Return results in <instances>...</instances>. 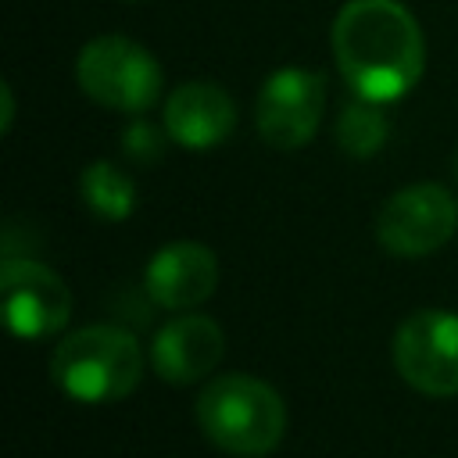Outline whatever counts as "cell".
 Returning <instances> with one entry per match:
<instances>
[{
  "label": "cell",
  "mask_w": 458,
  "mask_h": 458,
  "mask_svg": "<svg viewBox=\"0 0 458 458\" xmlns=\"http://www.w3.org/2000/svg\"><path fill=\"white\" fill-rule=\"evenodd\" d=\"M329 39L333 61L358 97L390 104L422 79V29L401 0H347Z\"/></svg>",
  "instance_id": "1"
},
{
  "label": "cell",
  "mask_w": 458,
  "mask_h": 458,
  "mask_svg": "<svg viewBox=\"0 0 458 458\" xmlns=\"http://www.w3.org/2000/svg\"><path fill=\"white\" fill-rule=\"evenodd\" d=\"M193 415L200 433L236 458H265L286 437V404L279 390L247 372L208 379Z\"/></svg>",
  "instance_id": "2"
},
{
  "label": "cell",
  "mask_w": 458,
  "mask_h": 458,
  "mask_svg": "<svg viewBox=\"0 0 458 458\" xmlns=\"http://www.w3.org/2000/svg\"><path fill=\"white\" fill-rule=\"evenodd\" d=\"M50 379L82 404L122 401L143 379V347L122 326H82L50 351Z\"/></svg>",
  "instance_id": "3"
},
{
  "label": "cell",
  "mask_w": 458,
  "mask_h": 458,
  "mask_svg": "<svg viewBox=\"0 0 458 458\" xmlns=\"http://www.w3.org/2000/svg\"><path fill=\"white\" fill-rule=\"evenodd\" d=\"M79 89L100 107L140 114L161 97V64L129 36H97L75 57Z\"/></svg>",
  "instance_id": "4"
},
{
  "label": "cell",
  "mask_w": 458,
  "mask_h": 458,
  "mask_svg": "<svg viewBox=\"0 0 458 458\" xmlns=\"http://www.w3.org/2000/svg\"><path fill=\"white\" fill-rule=\"evenodd\" d=\"M394 369L426 397L458 394V315L447 308H419L394 329Z\"/></svg>",
  "instance_id": "5"
},
{
  "label": "cell",
  "mask_w": 458,
  "mask_h": 458,
  "mask_svg": "<svg viewBox=\"0 0 458 458\" xmlns=\"http://www.w3.org/2000/svg\"><path fill=\"white\" fill-rule=\"evenodd\" d=\"M458 229V200L440 182H411L386 197L376 215V240L394 258H426Z\"/></svg>",
  "instance_id": "6"
},
{
  "label": "cell",
  "mask_w": 458,
  "mask_h": 458,
  "mask_svg": "<svg viewBox=\"0 0 458 458\" xmlns=\"http://www.w3.org/2000/svg\"><path fill=\"white\" fill-rule=\"evenodd\" d=\"M322 107H326L322 72L286 64L265 79L258 104H254V122L268 147L297 150L315 136V129L322 122Z\"/></svg>",
  "instance_id": "7"
},
{
  "label": "cell",
  "mask_w": 458,
  "mask_h": 458,
  "mask_svg": "<svg viewBox=\"0 0 458 458\" xmlns=\"http://www.w3.org/2000/svg\"><path fill=\"white\" fill-rule=\"evenodd\" d=\"M0 297L11 333L21 340L54 336L72 315V290L50 265L36 258H4Z\"/></svg>",
  "instance_id": "8"
},
{
  "label": "cell",
  "mask_w": 458,
  "mask_h": 458,
  "mask_svg": "<svg viewBox=\"0 0 458 458\" xmlns=\"http://www.w3.org/2000/svg\"><path fill=\"white\" fill-rule=\"evenodd\" d=\"M218 286V258L208 243L175 240L150 254L143 268V290L157 308L190 311L204 304Z\"/></svg>",
  "instance_id": "9"
},
{
  "label": "cell",
  "mask_w": 458,
  "mask_h": 458,
  "mask_svg": "<svg viewBox=\"0 0 458 458\" xmlns=\"http://www.w3.org/2000/svg\"><path fill=\"white\" fill-rule=\"evenodd\" d=\"M225 354V333L208 315H179L165 322L150 344V365L165 383L190 386L215 372Z\"/></svg>",
  "instance_id": "10"
},
{
  "label": "cell",
  "mask_w": 458,
  "mask_h": 458,
  "mask_svg": "<svg viewBox=\"0 0 458 458\" xmlns=\"http://www.w3.org/2000/svg\"><path fill=\"white\" fill-rule=\"evenodd\" d=\"M236 129V104L215 82H182L165 100V132L186 150H211Z\"/></svg>",
  "instance_id": "11"
},
{
  "label": "cell",
  "mask_w": 458,
  "mask_h": 458,
  "mask_svg": "<svg viewBox=\"0 0 458 458\" xmlns=\"http://www.w3.org/2000/svg\"><path fill=\"white\" fill-rule=\"evenodd\" d=\"M79 197L104 222H125L136 211V182L107 157H97L79 172Z\"/></svg>",
  "instance_id": "12"
},
{
  "label": "cell",
  "mask_w": 458,
  "mask_h": 458,
  "mask_svg": "<svg viewBox=\"0 0 458 458\" xmlns=\"http://www.w3.org/2000/svg\"><path fill=\"white\" fill-rule=\"evenodd\" d=\"M390 136V122H386V111L379 100H369V97H358L347 100L336 114V143L344 154L351 157H372L383 150Z\"/></svg>",
  "instance_id": "13"
},
{
  "label": "cell",
  "mask_w": 458,
  "mask_h": 458,
  "mask_svg": "<svg viewBox=\"0 0 458 458\" xmlns=\"http://www.w3.org/2000/svg\"><path fill=\"white\" fill-rule=\"evenodd\" d=\"M165 140H172V136L161 132L154 122L136 118V122H129L125 132H122V150H125V157H132L136 165H154V161L165 154Z\"/></svg>",
  "instance_id": "14"
},
{
  "label": "cell",
  "mask_w": 458,
  "mask_h": 458,
  "mask_svg": "<svg viewBox=\"0 0 458 458\" xmlns=\"http://www.w3.org/2000/svg\"><path fill=\"white\" fill-rule=\"evenodd\" d=\"M0 93H4V132H7V129H11V111H14V100H11V86L4 82V86H0Z\"/></svg>",
  "instance_id": "15"
},
{
  "label": "cell",
  "mask_w": 458,
  "mask_h": 458,
  "mask_svg": "<svg viewBox=\"0 0 458 458\" xmlns=\"http://www.w3.org/2000/svg\"><path fill=\"white\" fill-rule=\"evenodd\" d=\"M454 179H458V150H454Z\"/></svg>",
  "instance_id": "16"
}]
</instances>
